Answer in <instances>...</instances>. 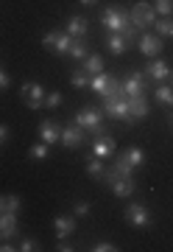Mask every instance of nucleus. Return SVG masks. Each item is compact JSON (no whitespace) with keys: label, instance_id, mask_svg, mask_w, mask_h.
Returning <instances> with one entry per match:
<instances>
[{"label":"nucleus","instance_id":"13","mask_svg":"<svg viewBox=\"0 0 173 252\" xmlns=\"http://www.w3.org/2000/svg\"><path fill=\"white\" fill-rule=\"evenodd\" d=\"M109 188L115 190V196L126 199L137 190V182H134V177H115V180H109Z\"/></svg>","mask_w":173,"mask_h":252},{"label":"nucleus","instance_id":"11","mask_svg":"<svg viewBox=\"0 0 173 252\" xmlns=\"http://www.w3.org/2000/svg\"><path fill=\"white\" fill-rule=\"evenodd\" d=\"M115 152H118V146H115V137H109L106 132L95 135V143H92V157H100V160H106V157H112Z\"/></svg>","mask_w":173,"mask_h":252},{"label":"nucleus","instance_id":"41","mask_svg":"<svg viewBox=\"0 0 173 252\" xmlns=\"http://www.w3.org/2000/svg\"><path fill=\"white\" fill-rule=\"evenodd\" d=\"M168 79H171V87H173V70H171V76H168Z\"/></svg>","mask_w":173,"mask_h":252},{"label":"nucleus","instance_id":"16","mask_svg":"<svg viewBox=\"0 0 173 252\" xmlns=\"http://www.w3.org/2000/svg\"><path fill=\"white\" fill-rule=\"evenodd\" d=\"M67 34L73 36V39H84V36L90 34V23H87V17L73 14V17L67 20Z\"/></svg>","mask_w":173,"mask_h":252},{"label":"nucleus","instance_id":"31","mask_svg":"<svg viewBox=\"0 0 173 252\" xmlns=\"http://www.w3.org/2000/svg\"><path fill=\"white\" fill-rule=\"evenodd\" d=\"M90 202H73V213L75 216H90Z\"/></svg>","mask_w":173,"mask_h":252},{"label":"nucleus","instance_id":"21","mask_svg":"<svg viewBox=\"0 0 173 252\" xmlns=\"http://www.w3.org/2000/svg\"><path fill=\"white\" fill-rule=\"evenodd\" d=\"M109 81H112V76L98 73V76H92V79H90V90L98 93V95H109Z\"/></svg>","mask_w":173,"mask_h":252},{"label":"nucleus","instance_id":"1","mask_svg":"<svg viewBox=\"0 0 173 252\" xmlns=\"http://www.w3.org/2000/svg\"><path fill=\"white\" fill-rule=\"evenodd\" d=\"M143 162H146V152H143V149H137V146L134 149H126V152L115 160V165L103 171V182L115 180V177H131Z\"/></svg>","mask_w":173,"mask_h":252},{"label":"nucleus","instance_id":"7","mask_svg":"<svg viewBox=\"0 0 173 252\" xmlns=\"http://www.w3.org/2000/svg\"><path fill=\"white\" fill-rule=\"evenodd\" d=\"M120 87H123V93H126L128 98H134V95H146L148 76L146 73H126V76L120 79Z\"/></svg>","mask_w":173,"mask_h":252},{"label":"nucleus","instance_id":"14","mask_svg":"<svg viewBox=\"0 0 173 252\" xmlns=\"http://www.w3.org/2000/svg\"><path fill=\"white\" fill-rule=\"evenodd\" d=\"M17 235V213H11V210H3L0 213V238L3 241H9Z\"/></svg>","mask_w":173,"mask_h":252},{"label":"nucleus","instance_id":"5","mask_svg":"<svg viewBox=\"0 0 173 252\" xmlns=\"http://www.w3.org/2000/svg\"><path fill=\"white\" fill-rule=\"evenodd\" d=\"M45 87L42 84H37V81H25L23 87H20V98H23V104H25L28 109H42V104H45Z\"/></svg>","mask_w":173,"mask_h":252},{"label":"nucleus","instance_id":"25","mask_svg":"<svg viewBox=\"0 0 173 252\" xmlns=\"http://www.w3.org/2000/svg\"><path fill=\"white\" fill-rule=\"evenodd\" d=\"M154 98L162 104V107H173V87H168V84H159L154 90Z\"/></svg>","mask_w":173,"mask_h":252},{"label":"nucleus","instance_id":"37","mask_svg":"<svg viewBox=\"0 0 173 252\" xmlns=\"http://www.w3.org/2000/svg\"><path fill=\"white\" fill-rule=\"evenodd\" d=\"M6 87H9V76L0 70V90H6Z\"/></svg>","mask_w":173,"mask_h":252},{"label":"nucleus","instance_id":"24","mask_svg":"<svg viewBox=\"0 0 173 252\" xmlns=\"http://www.w3.org/2000/svg\"><path fill=\"white\" fill-rule=\"evenodd\" d=\"M90 73L84 70V67H75L73 73H70V81H73V87H78V90H87L90 87Z\"/></svg>","mask_w":173,"mask_h":252},{"label":"nucleus","instance_id":"18","mask_svg":"<svg viewBox=\"0 0 173 252\" xmlns=\"http://www.w3.org/2000/svg\"><path fill=\"white\" fill-rule=\"evenodd\" d=\"M128 115H131V124H137V121H143V118L148 115V98L146 95L128 98Z\"/></svg>","mask_w":173,"mask_h":252},{"label":"nucleus","instance_id":"30","mask_svg":"<svg viewBox=\"0 0 173 252\" xmlns=\"http://www.w3.org/2000/svg\"><path fill=\"white\" fill-rule=\"evenodd\" d=\"M48 157V143H37L34 149H31V160H37V162H42Z\"/></svg>","mask_w":173,"mask_h":252},{"label":"nucleus","instance_id":"38","mask_svg":"<svg viewBox=\"0 0 173 252\" xmlns=\"http://www.w3.org/2000/svg\"><path fill=\"white\" fill-rule=\"evenodd\" d=\"M11 250H20V247H14V244H9V241L0 244V252H11Z\"/></svg>","mask_w":173,"mask_h":252},{"label":"nucleus","instance_id":"8","mask_svg":"<svg viewBox=\"0 0 173 252\" xmlns=\"http://www.w3.org/2000/svg\"><path fill=\"white\" fill-rule=\"evenodd\" d=\"M126 221L131 227H137V230H146V227L151 224V210H148L146 205H140V202H131V205L126 207Z\"/></svg>","mask_w":173,"mask_h":252},{"label":"nucleus","instance_id":"17","mask_svg":"<svg viewBox=\"0 0 173 252\" xmlns=\"http://www.w3.org/2000/svg\"><path fill=\"white\" fill-rule=\"evenodd\" d=\"M146 76H148V81H165L171 76V67H168V62H162V59H154V62L146 64Z\"/></svg>","mask_w":173,"mask_h":252},{"label":"nucleus","instance_id":"32","mask_svg":"<svg viewBox=\"0 0 173 252\" xmlns=\"http://www.w3.org/2000/svg\"><path fill=\"white\" fill-rule=\"evenodd\" d=\"M92 252H118V247L109 244V241H98L95 247H92Z\"/></svg>","mask_w":173,"mask_h":252},{"label":"nucleus","instance_id":"40","mask_svg":"<svg viewBox=\"0 0 173 252\" xmlns=\"http://www.w3.org/2000/svg\"><path fill=\"white\" fill-rule=\"evenodd\" d=\"M84 6H95V3H98V0H81Z\"/></svg>","mask_w":173,"mask_h":252},{"label":"nucleus","instance_id":"2","mask_svg":"<svg viewBox=\"0 0 173 252\" xmlns=\"http://www.w3.org/2000/svg\"><path fill=\"white\" fill-rule=\"evenodd\" d=\"M103 115L109 121H123V124H131V115H128V95L123 90L118 93H109L103 95Z\"/></svg>","mask_w":173,"mask_h":252},{"label":"nucleus","instance_id":"15","mask_svg":"<svg viewBox=\"0 0 173 252\" xmlns=\"http://www.w3.org/2000/svg\"><path fill=\"white\" fill-rule=\"evenodd\" d=\"M39 137H42V143H48V146L59 143V137H62V126L48 118V121H42V124H39Z\"/></svg>","mask_w":173,"mask_h":252},{"label":"nucleus","instance_id":"35","mask_svg":"<svg viewBox=\"0 0 173 252\" xmlns=\"http://www.w3.org/2000/svg\"><path fill=\"white\" fill-rule=\"evenodd\" d=\"M56 250H59V252H73L75 247H73L70 241H67V238H59V244H56Z\"/></svg>","mask_w":173,"mask_h":252},{"label":"nucleus","instance_id":"4","mask_svg":"<svg viewBox=\"0 0 173 252\" xmlns=\"http://www.w3.org/2000/svg\"><path fill=\"white\" fill-rule=\"evenodd\" d=\"M100 23H103V28L109 34H115V31H123L131 23V14L123 6H109V9H103V14H100Z\"/></svg>","mask_w":173,"mask_h":252},{"label":"nucleus","instance_id":"3","mask_svg":"<svg viewBox=\"0 0 173 252\" xmlns=\"http://www.w3.org/2000/svg\"><path fill=\"white\" fill-rule=\"evenodd\" d=\"M73 124H78L81 129H87V132H95V135H100V132H106L103 129V109L98 107H84L75 112Z\"/></svg>","mask_w":173,"mask_h":252},{"label":"nucleus","instance_id":"34","mask_svg":"<svg viewBox=\"0 0 173 252\" xmlns=\"http://www.w3.org/2000/svg\"><path fill=\"white\" fill-rule=\"evenodd\" d=\"M20 205H23V202H20V196H6V210H11V213H17V210H20Z\"/></svg>","mask_w":173,"mask_h":252},{"label":"nucleus","instance_id":"36","mask_svg":"<svg viewBox=\"0 0 173 252\" xmlns=\"http://www.w3.org/2000/svg\"><path fill=\"white\" fill-rule=\"evenodd\" d=\"M6 140H9V126H6V124H0V146L6 143Z\"/></svg>","mask_w":173,"mask_h":252},{"label":"nucleus","instance_id":"29","mask_svg":"<svg viewBox=\"0 0 173 252\" xmlns=\"http://www.w3.org/2000/svg\"><path fill=\"white\" fill-rule=\"evenodd\" d=\"M45 107L48 109H59V107H62V93H56V90L48 93V95H45Z\"/></svg>","mask_w":173,"mask_h":252},{"label":"nucleus","instance_id":"19","mask_svg":"<svg viewBox=\"0 0 173 252\" xmlns=\"http://www.w3.org/2000/svg\"><path fill=\"white\" fill-rule=\"evenodd\" d=\"M106 45H109V54L112 56H120V54H126V51H128L131 42H128L120 31H115V34H109V42H106Z\"/></svg>","mask_w":173,"mask_h":252},{"label":"nucleus","instance_id":"27","mask_svg":"<svg viewBox=\"0 0 173 252\" xmlns=\"http://www.w3.org/2000/svg\"><path fill=\"white\" fill-rule=\"evenodd\" d=\"M154 31H156L159 36H173V20H171V17L156 20V23H154Z\"/></svg>","mask_w":173,"mask_h":252},{"label":"nucleus","instance_id":"26","mask_svg":"<svg viewBox=\"0 0 173 252\" xmlns=\"http://www.w3.org/2000/svg\"><path fill=\"white\" fill-rule=\"evenodd\" d=\"M103 171H106V165H103V160H100V157H92V160L87 162V174H90V177H95V180H103Z\"/></svg>","mask_w":173,"mask_h":252},{"label":"nucleus","instance_id":"33","mask_svg":"<svg viewBox=\"0 0 173 252\" xmlns=\"http://www.w3.org/2000/svg\"><path fill=\"white\" fill-rule=\"evenodd\" d=\"M37 247H39L37 238H23V241H20V250H23V252H34Z\"/></svg>","mask_w":173,"mask_h":252},{"label":"nucleus","instance_id":"39","mask_svg":"<svg viewBox=\"0 0 173 252\" xmlns=\"http://www.w3.org/2000/svg\"><path fill=\"white\" fill-rule=\"evenodd\" d=\"M6 210V196H0V213Z\"/></svg>","mask_w":173,"mask_h":252},{"label":"nucleus","instance_id":"9","mask_svg":"<svg viewBox=\"0 0 173 252\" xmlns=\"http://www.w3.org/2000/svg\"><path fill=\"white\" fill-rule=\"evenodd\" d=\"M128 14H131V23H134L137 28H148V26H154L156 23V11H154L151 3H137Z\"/></svg>","mask_w":173,"mask_h":252},{"label":"nucleus","instance_id":"10","mask_svg":"<svg viewBox=\"0 0 173 252\" xmlns=\"http://www.w3.org/2000/svg\"><path fill=\"white\" fill-rule=\"evenodd\" d=\"M84 140H87V129H81L78 124L62 126V137H59V143H64L67 149H78V146H84Z\"/></svg>","mask_w":173,"mask_h":252},{"label":"nucleus","instance_id":"28","mask_svg":"<svg viewBox=\"0 0 173 252\" xmlns=\"http://www.w3.org/2000/svg\"><path fill=\"white\" fill-rule=\"evenodd\" d=\"M154 11L159 14V17H171V11H173V0H156V3H154Z\"/></svg>","mask_w":173,"mask_h":252},{"label":"nucleus","instance_id":"6","mask_svg":"<svg viewBox=\"0 0 173 252\" xmlns=\"http://www.w3.org/2000/svg\"><path fill=\"white\" fill-rule=\"evenodd\" d=\"M42 45H45L50 54L64 56L70 51V45H73V36L67 34V31H48V34L42 36Z\"/></svg>","mask_w":173,"mask_h":252},{"label":"nucleus","instance_id":"23","mask_svg":"<svg viewBox=\"0 0 173 252\" xmlns=\"http://www.w3.org/2000/svg\"><path fill=\"white\" fill-rule=\"evenodd\" d=\"M84 70L90 73V76H98V73H103V56H98V54H90L87 59H84V64H81Z\"/></svg>","mask_w":173,"mask_h":252},{"label":"nucleus","instance_id":"22","mask_svg":"<svg viewBox=\"0 0 173 252\" xmlns=\"http://www.w3.org/2000/svg\"><path fill=\"white\" fill-rule=\"evenodd\" d=\"M67 56H73V59H87L90 56V45H87V36L84 39H73V45H70V51H67Z\"/></svg>","mask_w":173,"mask_h":252},{"label":"nucleus","instance_id":"20","mask_svg":"<svg viewBox=\"0 0 173 252\" xmlns=\"http://www.w3.org/2000/svg\"><path fill=\"white\" fill-rule=\"evenodd\" d=\"M53 227H56V235H59V238H67V235H73V230H75V219L73 216H56Z\"/></svg>","mask_w":173,"mask_h":252},{"label":"nucleus","instance_id":"12","mask_svg":"<svg viewBox=\"0 0 173 252\" xmlns=\"http://www.w3.org/2000/svg\"><path fill=\"white\" fill-rule=\"evenodd\" d=\"M140 51L146 56H159L162 54V36L159 34H151V31H146V34H140Z\"/></svg>","mask_w":173,"mask_h":252}]
</instances>
